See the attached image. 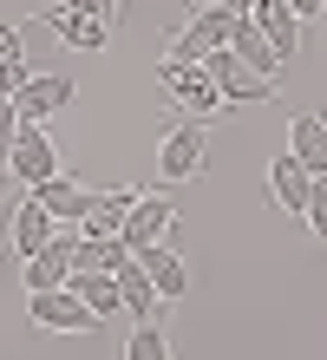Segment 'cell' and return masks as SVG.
Listing matches in <instances>:
<instances>
[{
	"label": "cell",
	"instance_id": "ffe728a7",
	"mask_svg": "<svg viewBox=\"0 0 327 360\" xmlns=\"http://www.w3.org/2000/svg\"><path fill=\"white\" fill-rule=\"evenodd\" d=\"M118 295H124V314H131V321H158V288H150V275H144V262L138 256H131L124 269H118Z\"/></svg>",
	"mask_w": 327,
	"mask_h": 360
},
{
	"label": "cell",
	"instance_id": "83f0119b",
	"mask_svg": "<svg viewBox=\"0 0 327 360\" xmlns=\"http://www.w3.org/2000/svg\"><path fill=\"white\" fill-rule=\"evenodd\" d=\"M216 7H229V13H243V20H249V13H255V0H216Z\"/></svg>",
	"mask_w": 327,
	"mask_h": 360
},
{
	"label": "cell",
	"instance_id": "d6986e66",
	"mask_svg": "<svg viewBox=\"0 0 327 360\" xmlns=\"http://www.w3.org/2000/svg\"><path fill=\"white\" fill-rule=\"evenodd\" d=\"M124 262H131L124 236H79V229H72V269H98V275H118Z\"/></svg>",
	"mask_w": 327,
	"mask_h": 360
},
{
	"label": "cell",
	"instance_id": "7a4b0ae2",
	"mask_svg": "<svg viewBox=\"0 0 327 360\" xmlns=\"http://www.w3.org/2000/svg\"><path fill=\"white\" fill-rule=\"evenodd\" d=\"M158 92L177 105L184 118H196V124H210L216 112H223V92L210 86L203 66H177V59H164V66H158Z\"/></svg>",
	"mask_w": 327,
	"mask_h": 360
},
{
	"label": "cell",
	"instance_id": "ac0fdd59",
	"mask_svg": "<svg viewBox=\"0 0 327 360\" xmlns=\"http://www.w3.org/2000/svg\"><path fill=\"white\" fill-rule=\"evenodd\" d=\"M236 20H243V13H229V7H216V0H203V7H190V13H184V33H190L203 53H216V46H229Z\"/></svg>",
	"mask_w": 327,
	"mask_h": 360
},
{
	"label": "cell",
	"instance_id": "7c38bea8",
	"mask_svg": "<svg viewBox=\"0 0 327 360\" xmlns=\"http://www.w3.org/2000/svg\"><path fill=\"white\" fill-rule=\"evenodd\" d=\"M255 27H262V39H269V46H275V59H281V66H288V59L301 53V20H295V7H288V0H255Z\"/></svg>",
	"mask_w": 327,
	"mask_h": 360
},
{
	"label": "cell",
	"instance_id": "30bf717a",
	"mask_svg": "<svg viewBox=\"0 0 327 360\" xmlns=\"http://www.w3.org/2000/svg\"><path fill=\"white\" fill-rule=\"evenodd\" d=\"M138 262H144V275H150V288H158V302H184V295H190L184 249H170V243H150V249H138Z\"/></svg>",
	"mask_w": 327,
	"mask_h": 360
},
{
	"label": "cell",
	"instance_id": "603a6c76",
	"mask_svg": "<svg viewBox=\"0 0 327 360\" xmlns=\"http://www.w3.org/2000/svg\"><path fill=\"white\" fill-rule=\"evenodd\" d=\"M301 223H308V229H314V236L327 243V171L314 177V190H308V217H301Z\"/></svg>",
	"mask_w": 327,
	"mask_h": 360
},
{
	"label": "cell",
	"instance_id": "52a82bcc",
	"mask_svg": "<svg viewBox=\"0 0 327 360\" xmlns=\"http://www.w3.org/2000/svg\"><path fill=\"white\" fill-rule=\"evenodd\" d=\"M53 236H59V223L46 217V203H39L33 190H27V197L7 210V249H13L20 262H27V256H39V249H46Z\"/></svg>",
	"mask_w": 327,
	"mask_h": 360
},
{
	"label": "cell",
	"instance_id": "cb8c5ba5",
	"mask_svg": "<svg viewBox=\"0 0 327 360\" xmlns=\"http://www.w3.org/2000/svg\"><path fill=\"white\" fill-rule=\"evenodd\" d=\"M27 79H33V66H27V59H0V98H13L20 86H27Z\"/></svg>",
	"mask_w": 327,
	"mask_h": 360
},
{
	"label": "cell",
	"instance_id": "f546056e",
	"mask_svg": "<svg viewBox=\"0 0 327 360\" xmlns=\"http://www.w3.org/2000/svg\"><path fill=\"white\" fill-rule=\"evenodd\" d=\"M112 7H118V0H112Z\"/></svg>",
	"mask_w": 327,
	"mask_h": 360
},
{
	"label": "cell",
	"instance_id": "4fadbf2b",
	"mask_svg": "<svg viewBox=\"0 0 327 360\" xmlns=\"http://www.w3.org/2000/svg\"><path fill=\"white\" fill-rule=\"evenodd\" d=\"M46 27L59 33V46H72V53H105V46H112V20H98V13H65V7H53Z\"/></svg>",
	"mask_w": 327,
	"mask_h": 360
},
{
	"label": "cell",
	"instance_id": "f1b7e54d",
	"mask_svg": "<svg viewBox=\"0 0 327 360\" xmlns=\"http://www.w3.org/2000/svg\"><path fill=\"white\" fill-rule=\"evenodd\" d=\"M321 20H327V0H321Z\"/></svg>",
	"mask_w": 327,
	"mask_h": 360
},
{
	"label": "cell",
	"instance_id": "ba28073f",
	"mask_svg": "<svg viewBox=\"0 0 327 360\" xmlns=\"http://www.w3.org/2000/svg\"><path fill=\"white\" fill-rule=\"evenodd\" d=\"M65 105H72V79H59V72H33L27 86L13 92V112H20V124H46V118H59Z\"/></svg>",
	"mask_w": 327,
	"mask_h": 360
},
{
	"label": "cell",
	"instance_id": "7402d4cb",
	"mask_svg": "<svg viewBox=\"0 0 327 360\" xmlns=\"http://www.w3.org/2000/svg\"><path fill=\"white\" fill-rule=\"evenodd\" d=\"M124 360H170V334L158 321H138L131 341H124Z\"/></svg>",
	"mask_w": 327,
	"mask_h": 360
},
{
	"label": "cell",
	"instance_id": "8fae6325",
	"mask_svg": "<svg viewBox=\"0 0 327 360\" xmlns=\"http://www.w3.org/2000/svg\"><path fill=\"white\" fill-rule=\"evenodd\" d=\"M33 197L46 203V217H53L59 229H79V223H85V210H92V197H98V190H85L79 177H65V171H59L53 184H39Z\"/></svg>",
	"mask_w": 327,
	"mask_h": 360
},
{
	"label": "cell",
	"instance_id": "2e32d148",
	"mask_svg": "<svg viewBox=\"0 0 327 360\" xmlns=\"http://www.w3.org/2000/svg\"><path fill=\"white\" fill-rule=\"evenodd\" d=\"M131 203H138V190H98L92 210H85V223H79V236H124Z\"/></svg>",
	"mask_w": 327,
	"mask_h": 360
},
{
	"label": "cell",
	"instance_id": "d4e9b609",
	"mask_svg": "<svg viewBox=\"0 0 327 360\" xmlns=\"http://www.w3.org/2000/svg\"><path fill=\"white\" fill-rule=\"evenodd\" d=\"M59 7H65V13H98V20H112V13H118L112 0H59Z\"/></svg>",
	"mask_w": 327,
	"mask_h": 360
},
{
	"label": "cell",
	"instance_id": "8992f818",
	"mask_svg": "<svg viewBox=\"0 0 327 360\" xmlns=\"http://www.w3.org/2000/svg\"><path fill=\"white\" fill-rule=\"evenodd\" d=\"M170 229H177V203H170V190H150V197H138L131 217H124V249L138 256V249H150V243H170Z\"/></svg>",
	"mask_w": 327,
	"mask_h": 360
},
{
	"label": "cell",
	"instance_id": "6da1fadb",
	"mask_svg": "<svg viewBox=\"0 0 327 360\" xmlns=\"http://www.w3.org/2000/svg\"><path fill=\"white\" fill-rule=\"evenodd\" d=\"M203 164H210V124H196V118L164 124V138H158V184H190V177H203Z\"/></svg>",
	"mask_w": 327,
	"mask_h": 360
},
{
	"label": "cell",
	"instance_id": "484cf974",
	"mask_svg": "<svg viewBox=\"0 0 327 360\" xmlns=\"http://www.w3.org/2000/svg\"><path fill=\"white\" fill-rule=\"evenodd\" d=\"M0 59H27V53H20V33L7 27V20H0Z\"/></svg>",
	"mask_w": 327,
	"mask_h": 360
},
{
	"label": "cell",
	"instance_id": "4316f807",
	"mask_svg": "<svg viewBox=\"0 0 327 360\" xmlns=\"http://www.w3.org/2000/svg\"><path fill=\"white\" fill-rule=\"evenodd\" d=\"M295 7V20H321V0H288Z\"/></svg>",
	"mask_w": 327,
	"mask_h": 360
},
{
	"label": "cell",
	"instance_id": "3957f363",
	"mask_svg": "<svg viewBox=\"0 0 327 360\" xmlns=\"http://www.w3.org/2000/svg\"><path fill=\"white\" fill-rule=\"evenodd\" d=\"M203 72H210V86L223 92V105H275V79H262V72H249L243 59H236L229 46H216L210 59H203Z\"/></svg>",
	"mask_w": 327,
	"mask_h": 360
},
{
	"label": "cell",
	"instance_id": "277c9868",
	"mask_svg": "<svg viewBox=\"0 0 327 360\" xmlns=\"http://www.w3.org/2000/svg\"><path fill=\"white\" fill-rule=\"evenodd\" d=\"M27 314H33V328H46V334H92L98 328V314L85 308L72 288H39V295H27Z\"/></svg>",
	"mask_w": 327,
	"mask_h": 360
},
{
	"label": "cell",
	"instance_id": "44dd1931",
	"mask_svg": "<svg viewBox=\"0 0 327 360\" xmlns=\"http://www.w3.org/2000/svg\"><path fill=\"white\" fill-rule=\"evenodd\" d=\"M229 53L243 59L249 72H262V79H275V72H281V59H275V46H269V39H262V27H255V20H236V33H229Z\"/></svg>",
	"mask_w": 327,
	"mask_h": 360
},
{
	"label": "cell",
	"instance_id": "9a60e30c",
	"mask_svg": "<svg viewBox=\"0 0 327 360\" xmlns=\"http://www.w3.org/2000/svg\"><path fill=\"white\" fill-rule=\"evenodd\" d=\"M288 158H295L308 177L327 171V112H301V118L288 124Z\"/></svg>",
	"mask_w": 327,
	"mask_h": 360
},
{
	"label": "cell",
	"instance_id": "9c48e42d",
	"mask_svg": "<svg viewBox=\"0 0 327 360\" xmlns=\"http://www.w3.org/2000/svg\"><path fill=\"white\" fill-rule=\"evenodd\" d=\"M20 282H27V295H39V288H65V282H72V236L59 229V236L39 249V256H27V262H20Z\"/></svg>",
	"mask_w": 327,
	"mask_h": 360
},
{
	"label": "cell",
	"instance_id": "5b68a950",
	"mask_svg": "<svg viewBox=\"0 0 327 360\" xmlns=\"http://www.w3.org/2000/svg\"><path fill=\"white\" fill-rule=\"evenodd\" d=\"M7 177L13 184H53L59 177V151H53V138H46V124H20V144H13V158H7Z\"/></svg>",
	"mask_w": 327,
	"mask_h": 360
},
{
	"label": "cell",
	"instance_id": "e0dca14e",
	"mask_svg": "<svg viewBox=\"0 0 327 360\" xmlns=\"http://www.w3.org/2000/svg\"><path fill=\"white\" fill-rule=\"evenodd\" d=\"M79 295L85 308L98 314V321H112V314H124V295H118V275H98V269H72V282H65Z\"/></svg>",
	"mask_w": 327,
	"mask_h": 360
},
{
	"label": "cell",
	"instance_id": "5bb4252c",
	"mask_svg": "<svg viewBox=\"0 0 327 360\" xmlns=\"http://www.w3.org/2000/svg\"><path fill=\"white\" fill-rule=\"evenodd\" d=\"M308 190H314V177L301 171V164L281 151L275 164H269V203L281 210V217H308Z\"/></svg>",
	"mask_w": 327,
	"mask_h": 360
}]
</instances>
